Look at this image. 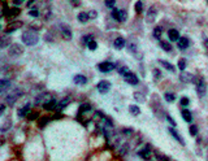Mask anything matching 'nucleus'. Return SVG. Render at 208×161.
<instances>
[{"label":"nucleus","mask_w":208,"mask_h":161,"mask_svg":"<svg viewBox=\"0 0 208 161\" xmlns=\"http://www.w3.org/2000/svg\"><path fill=\"white\" fill-rule=\"evenodd\" d=\"M0 29H2V26H0Z\"/></svg>","instance_id":"54"},{"label":"nucleus","mask_w":208,"mask_h":161,"mask_svg":"<svg viewBox=\"0 0 208 161\" xmlns=\"http://www.w3.org/2000/svg\"><path fill=\"white\" fill-rule=\"evenodd\" d=\"M77 18H78V21H79L81 23H86L87 21L90 20V18H89V14H87L86 12H81V13H78Z\"/></svg>","instance_id":"23"},{"label":"nucleus","mask_w":208,"mask_h":161,"mask_svg":"<svg viewBox=\"0 0 208 161\" xmlns=\"http://www.w3.org/2000/svg\"><path fill=\"white\" fill-rule=\"evenodd\" d=\"M9 87H11V80H8V79H0V92L5 91Z\"/></svg>","instance_id":"21"},{"label":"nucleus","mask_w":208,"mask_h":161,"mask_svg":"<svg viewBox=\"0 0 208 161\" xmlns=\"http://www.w3.org/2000/svg\"><path fill=\"white\" fill-rule=\"evenodd\" d=\"M91 40H94L92 39V35H85L83 38H82V43H83V44H89Z\"/></svg>","instance_id":"38"},{"label":"nucleus","mask_w":208,"mask_h":161,"mask_svg":"<svg viewBox=\"0 0 208 161\" xmlns=\"http://www.w3.org/2000/svg\"><path fill=\"white\" fill-rule=\"evenodd\" d=\"M128 151H129V144H128V143H125L121 148H120V153H121V155H125Z\"/></svg>","instance_id":"41"},{"label":"nucleus","mask_w":208,"mask_h":161,"mask_svg":"<svg viewBox=\"0 0 208 161\" xmlns=\"http://www.w3.org/2000/svg\"><path fill=\"white\" fill-rule=\"evenodd\" d=\"M164 99H165L168 103H173L176 100V95L172 94V92H165V94H164Z\"/></svg>","instance_id":"29"},{"label":"nucleus","mask_w":208,"mask_h":161,"mask_svg":"<svg viewBox=\"0 0 208 161\" xmlns=\"http://www.w3.org/2000/svg\"><path fill=\"white\" fill-rule=\"evenodd\" d=\"M177 46L181 51H185V49L189 48V46H190V40H189V38H186V36H182V38L178 39Z\"/></svg>","instance_id":"10"},{"label":"nucleus","mask_w":208,"mask_h":161,"mask_svg":"<svg viewBox=\"0 0 208 161\" xmlns=\"http://www.w3.org/2000/svg\"><path fill=\"white\" fill-rule=\"evenodd\" d=\"M159 63L161 64L163 68H165L168 72H171V73H174V72H176V68L173 66V64L169 63V61H167V60H159Z\"/></svg>","instance_id":"17"},{"label":"nucleus","mask_w":208,"mask_h":161,"mask_svg":"<svg viewBox=\"0 0 208 161\" xmlns=\"http://www.w3.org/2000/svg\"><path fill=\"white\" fill-rule=\"evenodd\" d=\"M191 82L195 85V90H197V94L199 97H203L207 92V85H206V80L202 78V77H193Z\"/></svg>","instance_id":"2"},{"label":"nucleus","mask_w":208,"mask_h":161,"mask_svg":"<svg viewBox=\"0 0 208 161\" xmlns=\"http://www.w3.org/2000/svg\"><path fill=\"white\" fill-rule=\"evenodd\" d=\"M124 79H125V82H126L128 85H131V86H137L138 83H139V79H138V77L135 76L134 73H128L126 76L124 77Z\"/></svg>","instance_id":"6"},{"label":"nucleus","mask_w":208,"mask_h":161,"mask_svg":"<svg viewBox=\"0 0 208 161\" xmlns=\"http://www.w3.org/2000/svg\"><path fill=\"white\" fill-rule=\"evenodd\" d=\"M29 112H30V104H25L22 108H20L17 110V116L22 118V117H26L29 114Z\"/></svg>","instance_id":"14"},{"label":"nucleus","mask_w":208,"mask_h":161,"mask_svg":"<svg viewBox=\"0 0 208 161\" xmlns=\"http://www.w3.org/2000/svg\"><path fill=\"white\" fill-rule=\"evenodd\" d=\"M21 96V91L20 90H16V91H13V92H11V94L7 96V99H5V100H7V103L9 104V105H13L15 103H16V100L18 97Z\"/></svg>","instance_id":"8"},{"label":"nucleus","mask_w":208,"mask_h":161,"mask_svg":"<svg viewBox=\"0 0 208 161\" xmlns=\"http://www.w3.org/2000/svg\"><path fill=\"white\" fill-rule=\"evenodd\" d=\"M48 121H49V118H47V117H46V118H42L39 121V127H43V125H47Z\"/></svg>","instance_id":"47"},{"label":"nucleus","mask_w":208,"mask_h":161,"mask_svg":"<svg viewBox=\"0 0 208 161\" xmlns=\"http://www.w3.org/2000/svg\"><path fill=\"white\" fill-rule=\"evenodd\" d=\"M111 16H112L113 20H116V21H118V22H120V9L113 8V9H112V12H111Z\"/></svg>","instance_id":"32"},{"label":"nucleus","mask_w":208,"mask_h":161,"mask_svg":"<svg viewBox=\"0 0 208 161\" xmlns=\"http://www.w3.org/2000/svg\"><path fill=\"white\" fill-rule=\"evenodd\" d=\"M4 110H5V105H3V104H0V116H3V113H4Z\"/></svg>","instance_id":"52"},{"label":"nucleus","mask_w":208,"mask_h":161,"mask_svg":"<svg viewBox=\"0 0 208 161\" xmlns=\"http://www.w3.org/2000/svg\"><path fill=\"white\" fill-rule=\"evenodd\" d=\"M154 77H155V79H160L161 78V72L159 69H154Z\"/></svg>","instance_id":"44"},{"label":"nucleus","mask_w":208,"mask_h":161,"mask_svg":"<svg viewBox=\"0 0 208 161\" xmlns=\"http://www.w3.org/2000/svg\"><path fill=\"white\" fill-rule=\"evenodd\" d=\"M73 80H74L75 85H79V86H83V85L87 83V78L85 76H82V74H77V76H74Z\"/></svg>","instance_id":"16"},{"label":"nucleus","mask_w":208,"mask_h":161,"mask_svg":"<svg viewBox=\"0 0 208 161\" xmlns=\"http://www.w3.org/2000/svg\"><path fill=\"white\" fill-rule=\"evenodd\" d=\"M8 53L9 56H21V55L23 53V47L21 44H16V43H13V44L9 46V49H8Z\"/></svg>","instance_id":"3"},{"label":"nucleus","mask_w":208,"mask_h":161,"mask_svg":"<svg viewBox=\"0 0 208 161\" xmlns=\"http://www.w3.org/2000/svg\"><path fill=\"white\" fill-rule=\"evenodd\" d=\"M29 14H30L31 17H34V18H36L38 16H39V10H38V8H33V9H30V12H29Z\"/></svg>","instance_id":"40"},{"label":"nucleus","mask_w":208,"mask_h":161,"mask_svg":"<svg viewBox=\"0 0 208 161\" xmlns=\"http://www.w3.org/2000/svg\"><path fill=\"white\" fill-rule=\"evenodd\" d=\"M9 43H11V39L8 38V36H0V48L8 47Z\"/></svg>","instance_id":"25"},{"label":"nucleus","mask_w":208,"mask_h":161,"mask_svg":"<svg viewBox=\"0 0 208 161\" xmlns=\"http://www.w3.org/2000/svg\"><path fill=\"white\" fill-rule=\"evenodd\" d=\"M138 156L142 157L143 160L148 161L151 159V144H147L146 147L143 148V150H141L139 152H138Z\"/></svg>","instance_id":"7"},{"label":"nucleus","mask_w":208,"mask_h":161,"mask_svg":"<svg viewBox=\"0 0 208 161\" xmlns=\"http://www.w3.org/2000/svg\"><path fill=\"white\" fill-rule=\"evenodd\" d=\"M87 47H89V49H91V51H95V49L98 48V43L95 40H91L89 44H87Z\"/></svg>","instance_id":"39"},{"label":"nucleus","mask_w":208,"mask_h":161,"mask_svg":"<svg viewBox=\"0 0 208 161\" xmlns=\"http://www.w3.org/2000/svg\"><path fill=\"white\" fill-rule=\"evenodd\" d=\"M115 4H116L115 0H107V2H105V5H107V7H108V8H112V9H113V7H115Z\"/></svg>","instance_id":"43"},{"label":"nucleus","mask_w":208,"mask_h":161,"mask_svg":"<svg viewBox=\"0 0 208 161\" xmlns=\"http://www.w3.org/2000/svg\"><path fill=\"white\" fill-rule=\"evenodd\" d=\"M21 40L25 46H35L38 42H39V35L35 31H25L21 35Z\"/></svg>","instance_id":"1"},{"label":"nucleus","mask_w":208,"mask_h":161,"mask_svg":"<svg viewBox=\"0 0 208 161\" xmlns=\"http://www.w3.org/2000/svg\"><path fill=\"white\" fill-rule=\"evenodd\" d=\"M180 79L182 80V82H191V80H193V74L182 72V74L180 76Z\"/></svg>","instance_id":"22"},{"label":"nucleus","mask_w":208,"mask_h":161,"mask_svg":"<svg viewBox=\"0 0 208 161\" xmlns=\"http://www.w3.org/2000/svg\"><path fill=\"white\" fill-rule=\"evenodd\" d=\"M22 3V0H13V4L15 5H20Z\"/></svg>","instance_id":"53"},{"label":"nucleus","mask_w":208,"mask_h":161,"mask_svg":"<svg viewBox=\"0 0 208 161\" xmlns=\"http://www.w3.org/2000/svg\"><path fill=\"white\" fill-rule=\"evenodd\" d=\"M168 131H169V133H171V135H172V137H173V138H174L176 140H177V142H178V143H180L181 146H185V140H184V139H182V138H181V135H180V133H178V131H177V130H176L174 127H169V129H168Z\"/></svg>","instance_id":"9"},{"label":"nucleus","mask_w":208,"mask_h":161,"mask_svg":"<svg viewBox=\"0 0 208 161\" xmlns=\"http://www.w3.org/2000/svg\"><path fill=\"white\" fill-rule=\"evenodd\" d=\"M134 97H135V100H138V101H143V100H144V97L141 96V92H135Z\"/></svg>","instance_id":"46"},{"label":"nucleus","mask_w":208,"mask_h":161,"mask_svg":"<svg viewBox=\"0 0 208 161\" xmlns=\"http://www.w3.org/2000/svg\"><path fill=\"white\" fill-rule=\"evenodd\" d=\"M156 16H157V10L155 9V8H152L151 7L150 9H148V12H147V16H146V18H147V22H154L155 21V18H156Z\"/></svg>","instance_id":"15"},{"label":"nucleus","mask_w":208,"mask_h":161,"mask_svg":"<svg viewBox=\"0 0 208 161\" xmlns=\"http://www.w3.org/2000/svg\"><path fill=\"white\" fill-rule=\"evenodd\" d=\"M129 112L131 113V116H139L141 109H139L138 105H129Z\"/></svg>","instance_id":"24"},{"label":"nucleus","mask_w":208,"mask_h":161,"mask_svg":"<svg viewBox=\"0 0 208 161\" xmlns=\"http://www.w3.org/2000/svg\"><path fill=\"white\" fill-rule=\"evenodd\" d=\"M18 13H20V9H17V8H15V9H11V10H9V13H8V16H17Z\"/></svg>","instance_id":"45"},{"label":"nucleus","mask_w":208,"mask_h":161,"mask_svg":"<svg viewBox=\"0 0 208 161\" xmlns=\"http://www.w3.org/2000/svg\"><path fill=\"white\" fill-rule=\"evenodd\" d=\"M115 68H116V65L109 63V61H104V63H100L98 65V69L102 73H109V72H112L113 69H115Z\"/></svg>","instance_id":"4"},{"label":"nucleus","mask_w":208,"mask_h":161,"mask_svg":"<svg viewBox=\"0 0 208 161\" xmlns=\"http://www.w3.org/2000/svg\"><path fill=\"white\" fill-rule=\"evenodd\" d=\"M180 104L182 105V107H187L189 104H190V100H189V97H186V96H184V97H181V100H180Z\"/></svg>","instance_id":"37"},{"label":"nucleus","mask_w":208,"mask_h":161,"mask_svg":"<svg viewBox=\"0 0 208 161\" xmlns=\"http://www.w3.org/2000/svg\"><path fill=\"white\" fill-rule=\"evenodd\" d=\"M87 14H89V18H96V17H98V13H96V10H90V12H89V13H87Z\"/></svg>","instance_id":"49"},{"label":"nucleus","mask_w":208,"mask_h":161,"mask_svg":"<svg viewBox=\"0 0 208 161\" xmlns=\"http://www.w3.org/2000/svg\"><path fill=\"white\" fill-rule=\"evenodd\" d=\"M118 73L121 74L122 77H125L128 73H130V70L128 69V66H121V68H118Z\"/></svg>","instance_id":"34"},{"label":"nucleus","mask_w":208,"mask_h":161,"mask_svg":"<svg viewBox=\"0 0 208 161\" xmlns=\"http://www.w3.org/2000/svg\"><path fill=\"white\" fill-rule=\"evenodd\" d=\"M43 108H45V110H55L57 108V101H56L55 99H49L48 101L43 104Z\"/></svg>","instance_id":"11"},{"label":"nucleus","mask_w":208,"mask_h":161,"mask_svg":"<svg viewBox=\"0 0 208 161\" xmlns=\"http://www.w3.org/2000/svg\"><path fill=\"white\" fill-rule=\"evenodd\" d=\"M178 68H180V70H182V72L186 69V60L185 59H180L178 60Z\"/></svg>","instance_id":"35"},{"label":"nucleus","mask_w":208,"mask_h":161,"mask_svg":"<svg viewBox=\"0 0 208 161\" xmlns=\"http://www.w3.org/2000/svg\"><path fill=\"white\" fill-rule=\"evenodd\" d=\"M181 116H182V118H184V121H186V122H189V123L193 121V114H191L190 110L186 109V108H185V109H182Z\"/></svg>","instance_id":"18"},{"label":"nucleus","mask_w":208,"mask_h":161,"mask_svg":"<svg viewBox=\"0 0 208 161\" xmlns=\"http://www.w3.org/2000/svg\"><path fill=\"white\" fill-rule=\"evenodd\" d=\"M28 116H29V120H34V118H36V117H38V113L36 112L35 113H29Z\"/></svg>","instance_id":"50"},{"label":"nucleus","mask_w":208,"mask_h":161,"mask_svg":"<svg viewBox=\"0 0 208 161\" xmlns=\"http://www.w3.org/2000/svg\"><path fill=\"white\" fill-rule=\"evenodd\" d=\"M203 46L206 47L207 52H208V38H204V39H203Z\"/></svg>","instance_id":"51"},{"label":"nucleus","mask_w":208,"mask_h":161,"mask_svg":"<svg viewBox=\"0 0 208 161\" xmlns=\"http://www.w3.org/2000/svg\"><path fill=\"white\" fill-rule=\"evenodd\" d=\"M134 8H135L137 13H141V12L143 10V3H142V2H137L135 5H134Z\"/></svg>","instance_id":"36"},{"label":"nucleus","mask_w":208,"mask_h":161,"mask_svg":"<svg viewBox=\"0 0 208 161\" xmlns=\"http://www.w3.org/2000/svg\"><path fill=\"white\" fill-rule=\"evenodd\" d=\"M165 118H167V121H168L169 123H171V125H172L173 127H174V126H177V122H176V121H174V120H173L169 114H167V116H165Z\"/></svg>","instance_id":"42"},{"label":"nucleus","mask_w":208,"mask_h":161,"mask_svg":"<svg viewBox=\"0 0 208 161\" xmlns=\"http://www.w3.org/2000/svg\"><path fill=\"white\" fill-rule=\"evenodd\" d=\"M168 38H169V40H171V42H178V39H180L178 30H176V29L168 30Z\"/></svg>","instance_id":"12"},{"label":"nucleus","mask_w":208,"mask_h":161,"mask_svg":"<svg viewBox=\"0 0 208 161\" xmlns=\"http://www.w3.org/2000/svg\"><path fill=\"white\" fill-rule=\"evenodd\" d=\"M134 131H133V129H122V134L125 135H131Z\"/></svg>","instance_id":"48"},{"label":"nucleus","mask_w":208,"mask_h":161,"mask_svg":"<svg viewBox=\"0 0 208 161\" xmlns=\"http://www.w3.org/2000/svg\"><path fill=\"white\" fill-rule=\"evenodd\" d=\"M189 133H190L191 137H197L198 135V127L195 125H191L190 127H189Z\"/></svg>","instance_id":"33"},{"label":"nucleus","mask_w":208,"mask_h":161,"mask_svg":"<svg viewBox=\"0 0 208 161\" xmlns=\"http://www.w3.org/2000/svg\"><path fill=\"white\" fill-rule=\"evenodd\" d=\"M69 103H70V97H65V99H62V100L57 104V108L61 110V109H64L65 107H68Z\"/></svg>","instance_id":"27"},{"label":"nucleus","mask_w":208,"mask_h":161,"mask_svg":"<svg viewBox=\"0 0 208 161\" xmlns=\"http://www.w3.org/2000/svg\"><path fill=\"white\" fill-rule=\"evenodd\" d=\"M125 46H126V40H125L122 36H118V38H116L115 42H113V47L116 49H122Z\"/></svg>","instance_id":"13"},{"label":"nucleus","mask_w":208,"mask_h":161,"mask_svg":"<svg viewBox=\"0 0 208 161\" xmlns=\"http://www.w3.org/2000/svg\"><path fill=\"white\" fill-rule=\"evenodd\" d=\"M61 34H62V36H64L65 39H72V31H70V29H69L68 26H64V25H62L61 26Z\"/></svg>","instance_id":"20"},{"label":"nucleus","mask_w":208,"mask_h":161,"mask_svg":"<svg viewBox=\"0 0 208 161\" xmlns=\"http://www.w3.org/2000/svg\"><path fill=\"white\" fill-rule=\"evenodd\" d=\"M21 26H22V22H21V21L13 22V23H11L9 26L7 27V30H5V31H7V34H11L12 31H15V30H17V29H20Z\"/></svg>","instance_id":"19"},{"label":"nucleus","mask_w":208,"mask_h":161,"mask_svg":"<svg viewBox=\"0 0 208 161\" xmlns=\"http://www.w3.org/2000/svg\"><path fill=\"white\" fill-rule=\"evenodd\" d=\"M128 20V12L125 9H120V22H125Z\"/></svg>","instance_id":"31"},{"label":"nucleus","mask_w":208,"mask_h":161,"mask_svg":"<svg viewBox=\"0 0 208 161\" xmlns=\"http://www.w3.org/2000/svg\"><path fill=\"white\" fill-rule=\"evenodd\" d=\"M96 89L100 94H107L111 90V83L108 80H100V82L96 85Z\"/></svg>","instance_id":"5"},{"label":"nucleus","mask_w":208,"mask_h":161,"mask_svg":"<svg viewBox=\"0 0 208 161\" xmlns=\"http://www.w3.org/2000/svg\"><path fill=\"white\" fill-rule=\"evenodd\" d=\"M89 110H91V105L90 104H82L79 107V110H78V116H81L83 112H89Z\"/></svg>","instance_id":"28"},{"label":"nucleus","mask_w":208,"mask_h":161,"mask_svg":"<svg viewBox=\"0 0 208 161\" xmlns=\"http://www.w3.org/2000/svg\"><path fill=\"white\" fill-rule=\"evenodd\" d=\"M160 47L164 49V51H167V52H171V51H172V44H171L169 42L160 40Z\"/></svg>","instance_id":"26"},{"label":"nucleus","mask_w":208,"mask_h":161,"mask_svg":"<svg viewBox=\"0 0 208 161\" xmlns=\"http://www.w3.org/2000/svg\"><path fill=\"white\" fill-rule=\"evenodd\" d=\"M161 34H163V27H161V26H156V27L154 29V36H155L156 39H160Z\"/></svg>","instance_id":"30"}]
</instances>
